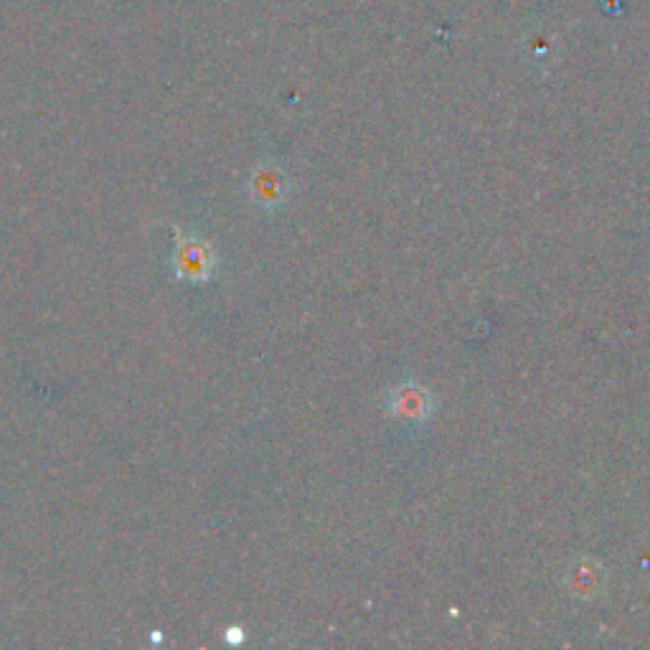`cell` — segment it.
Returning <instances> with one entry per match:
<instances>
[{"label": "cell", "instance_id": "3957f363", "mask_svg": "<svg viewBox=\"0 0 650 650\" xmlns=\"http://www.w3.org/2000/svg\"><path fill=\"white\" fill-rule=\"evenodd\" d=\"M288 176L272 163L257 166L254 173L249 176V199L264 211L278 209L288 199Z\"/></svg>", "mask_w": 650, "mask_h": 650}, {"label": "cell", "instance_id": "277c9868", "mask_svg": "<svg viewBox=\"0 0 650 650\" xmlns=\"http://www.w3.org/2000/svg\"><path fill=\"white\" fill-rule=\"evenodd\" d=\"M567 590L574 594L577 600H592L598 598L604 587V569L594 559H580L569 567L567 572Z\"/></svg>", "mask_w": 650, "mask_h": 650}, {"label": "cell", "instance_id": "6da1fadb", "mask_svg": "<svg viewBox=\"0 0 650 650\" xmlns=\"http://www.w3.org/2000/svg\"><path fill=\"white\" fill-rule=\"evenodd\" d=\"M176 278L191 284L209 282L211 272L217 270V254H213L211 244L196 237H183L176 247L173 254Z\"/></svg>", "mask_w": 650, "mask_h": 650}, {"label": "cell", "instance_id": "5b68a950", "mask_svg": "<svg viewBox=\"0 0 650 650\" xmlns=\"http://www.w3.org/2000/svg\"><path fill=\"white\" fill-rule=\"evenodd\" d=\"M242 638H244L242 636V628H229L227 630V640H229V643H242Z\"/></svg>", "mask_w": 650, "mask_h": 650}, {"label": "cell", "instance_id": "7a4b0ae2", "mask_svg": "<svg viewBox=\"0 0 650 650\" xmlns=\"http://www.w3.org/2000/svg\"><path fill=\"white\" fill-rule=\"evenodd\" d=\"M389 412L407 427H422L432 417V397L417 381H402L389 391Z\"/></svg>", "mask_w": 650, "mask_h": 650}]
</instances>
